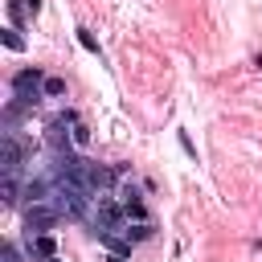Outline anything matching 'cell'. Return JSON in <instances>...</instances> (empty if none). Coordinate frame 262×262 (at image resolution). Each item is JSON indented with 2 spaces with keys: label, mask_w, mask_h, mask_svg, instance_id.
I'll return each instance as SVG.
<instances>
[{
  "label": "cell",
  "mask_w": 262,
  "mask_h": 262,
  "mask_svg": "<svg viewBox=\"0 0 262 262\" xmlns=\"http://www.w3.org/2000/svg\"><path fill=\"white\" fill-rule=\"evenodd\" d=\"M49 258H57L53 233H33L29 237V262H49Z\"/></svg>",
  "instance_id": "obj_7"
},
{
  "label": "cell",
  "mask_w": 262,
  "mask_h": 262,
  "mask_svg": "<svg viewBox=\"0 0 262 262\" xmlns=\"http://www.w3.org/2000/svg\"><path fill=\"white\" fill-rule=\"evenodd\" d=\"M0 41H4L12 53H20V49H25V37H20V29H4V33H0Z\"/></svg>",
  "instance_id": "obj_10"
},
{
  "label": "cell",
  "mask_w": 262,
  "mask_h": 262,
  "mask_svg": "<svg viewBox=\"0 0 262 262\" xmlns=\"http://www.w3.org/2000/svg\"><path fill=\"white\" fill-rule=\"evenodd\" d=\"M78 45H82V49H86V53H94V57H98V53H102V49H98V41H94V33H90V29H78Z\"/></svg>",
  "instance_id": "obj_11"
},
{
  "label": "cell",
  "mask_w": 262,
  "mask_h": 262,
  "mask_svg": "<svg viewBox=\"0 0 262 262\" xmlns=\"http://www.w3.org/2000/svg\"><path fill=\"white\" fill-rule=\"evenodd\" d=\"M25 8H29V16H37L41 12V0H25Z\"/></svg>",
  "instance_id": "obj_15"
},
{
  "label": "cell",
  "mask_w": 262,
  "mask_h": 262,
  "mask_svg": "<svg viewBox=\"0 0 262 262\" xmlns=\"http://www.w3.org/2000/svg\"><path fill=\"white\" fill-rule=\"evenodd\" d=\"M106 262H127V258H119V254H111V258H106Z\"/></svg>",
  "instance_id": "obj_16"
},
{
  "label": "cell",
  "mask_w": 262,
  "mask_h": 262,
  "mask_svg": "<svg viewBox=\"0 0 262 262\" xmlns=\"http://www.w3.org/2000/svg\"><path fill=\"white\" fill-rule=\"evenodd\" d=\"M41 86H45V74H41L37 66H25V70H16V74H12V94H16L29 111L45 98V90H41Z\"/></svg>",
  "instance_id": "obj_2"
},
{
  "label": "cell",
  "mask_w": 262,
  "mask_h": 262,
  "mask_svg": "<svg viewBox=\"0 0 262 262\" xmlns=\"http://www.w3.org/2000/svg\"><path fill=\"white\" fill-rule=\"evenodd\" d=\"M82 184H86L94 196H102L106 188H115V184H119V168H106V164L86 160V168H82Z\"/></svg>",
  "instance_id": "obj_6"
},
{
  "label": "cell",
  "mask_w": 262,
  "mask_h": 262,
  "mask_svg": "<svg viewBox=\"0 0 262 262\" xmlns=\"http://www.w3.org/2000/svg\"><path fill=\"white\" fill-rule=\"evenodd\" d=\"M4 262H20V250H16V246H12V242H8V246H4Z\"/></svg>",
  "instance_id": "obj_14"
},
{
  "label": "cell",
  "mask_w": 262,
  "mask_h": 262,
  "mask_svg": "<svg viewBox=\"0 0 262 262\" xmlns=\"http://www.w3.org/2000/svg\"><path fill=\"white\" fill-rule=\"evenodd\" d=\"M33 156V147L20 139V131H4V156H0V164H4V176H20V164Z\"/></svg>",
  "instance_id": "obj_5"
},
{
  "label": "cell",
  "mask_w": 262,
  "mask_h": 262,
  "mask_svg": "<svg viewBox=\"0 0 262 262\" xmlns=\"http://www.w3.org/2000/svg\"><path fill=\"white\" fill-rule=\"evenodd\" d=\"M70 135H74V147H86V143H90V127H86L82 119H78V123L70 127Z\"/></svg>",
  "instance_id": "obj_13"
},
{
  "label": "cell",
  "mask_w": 262,
  "mask_h": 262,
  "mask_svg": "<svg viewBox=\"0 0 262 262\" xmlns=\"http://www.w3.org/2000/svg\"><path fill=\"white\" fill-rule=\"evenodd\" d=\"M41 90H45V98H61L66 94V78H45Z\"/></svg>",
  "instance_id": "obj_12"
},
{
  "label": "cell",
  "mask_w": 262,
  "mask_h": 262,
  "mask_svg": "<svg viewBox=\"0 0 262 262\" xmlns=\"http://www.w3.org/2000/svg\"><path fill=\"white\" fill-rule=\"evenodd\" d=\"M49 262H61V258H49Z\"/></svg>",
  "instance_id": "obj_17"
},
{
  "label": "cell",
  "mask_w": 262,
  "mask_h": 262,
  "mask_svg": "<svg viewBox=\"0 0 262 262\" xmlns=\"http://www.w3.org/2000/svg\"><path fill=\"white\" fill-rule=\"evenodd\" d=\"M20 192H25V188H20V176H4V180H0V196H4V205H16Z\"/></svg>",
  "instance_id": "obj_9"
},
{
  "label": "cell",
  "mask_w": 262,
  "mask_h": 262,
  "mask_svg": "<svg viewBox=\"0 0 262 262\" xmlns=\"http://www.w3.org/2000/svg\"><path fill=\"white\" fill-rule=\"evenodd\" d=\"M90 201H94V192H90V188H82V184L57 180V188H53V205L61 209V217H86Z\"/></svg>",
  "instance_id": "obj_1"
},
{
  "label": "cell",
  "mask_w": 262,
  "mask_h": 262,
  "mask_svg": "<svg viewBox=\"0 0 262 262\" xmlns=\"http://www.w3.org/2000/svg\"><path fill=\"white\" fill-rule=\"evenodd\" d=\"M151 233H156V225H151V221H127V225H123V237H127L131 246H135V242H147Z\"/></svg>",
  "instance_id": "obj_8"
},
{
  "label": "cell",
  "mask_w": 262,
  "mask_h": 262,
  "mask_svg": "<svg viewBox=\"0 0 262 262\" xmlns=\"http://www.w3.org/2000/svg\"><path fill=\"white\" fill-rule=\"evenodd\" d=\"M74 123H78V111H61V115H53V119L45 123V143H49V151H53V156L74 147V135H70V127H74Z\"/></svg>",
  "instance_id": "obj_3"
},
{
  "label": "cell",
  "mask_w": 262,
  "mask_h": 262,
  "mask_svg": "<svg viewBox=\"0 0 262 262\" xmlns=\"http://www.w3.org/2000/svg\"><path fill=\"white\" fill-rule=\"evenodd\" d=\"M57 221H61V209H57L53 201H37V205L25 209V229H29V237H33V233H53Z\"/></svg>",
  "instance_id": "obj_4"
}]
</instances>
